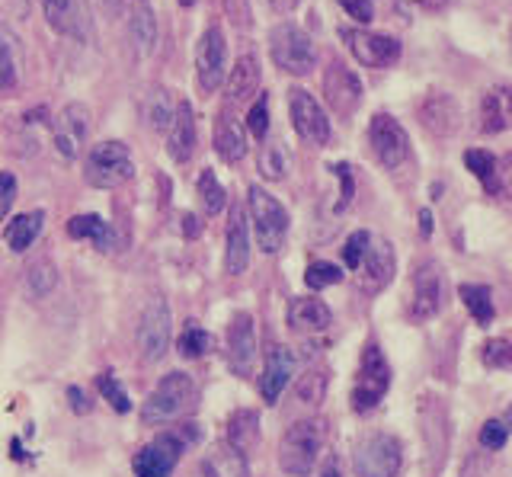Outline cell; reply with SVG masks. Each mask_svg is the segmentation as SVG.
<instances>
[{
    "label": "cell",
    "instance_id": "6da1fadb",
    "mask_svg": "<svg viewBox=\"0 0 512 477\" xmlns=\"http://www.w3.org/2000/svg\"><path fill=\"white\" fill-rule=\"evenodd\" d=\"M327 439V423L320 417L298 420L285 429V436L279 442V465L285 474L292 477H308L317 465L320 452H324Z\"/></svg>",
    "mask_w": 512,
    "mask_h": 477
},
{
    "label": "cell",
    "instance_id": "7a4b0ae2",
    "mask_svg": "<svg viewBox=\"0 0 512 477\" xmlns=\"http://www.w3.org/2000/svg\"><path fill=\"white\" fill-rule=\"evenodd\" d=\"M196 439H199L196 423H180V426H173L170 433H160L151 445H144V449L132 458L135 474L138 477H170L176 461L183 458V452Z\"/></svg>",
    "mask_w": 512,
    "mask_h": 477
},
{
    "label": "cell",
    "instance_id": "3957f363",
    "mask_svg": "<svg viewBox=\"0 0 512 477\" xmlns=\"http://www.w3.org/2000/svg\"><path fill=\"white\" fill-rule=\"evenodd\" d=\"M196 401V381H192L186 372H170L157 381V388L151 391V397L144 401L141 407V420L148 426H160V423H170L176 417L192 407Z\"/></svg>",
    "mask_w": 512,
    "mask_h": 477
},
{
    "label": "cell",
    "instance_id": "277c9868",
    "mask_svg": "<svg viewBox=\"0 0 512 477\" xmlns=\"http://www.w3.org/2000/svg\"><path fill=\"white\" fill-rule=\"evenodd\" d=\"M247 209H250V221H253V234L256 244H260L263 253H279L285 237H288V212L285 205L269 196L263 186H250L247 189Z\"/></svg>",
    "mask_w": 512,
    "mask_h": 477
},
{
    "label": "cell",
    "instance_id": "5b68a950",
    "mask_svg": "<svg viewBox=\"0 0 512 477\" xmlns=\"http://www.w3.org/2000/svg\"><path fill=\"white\" fill-rule=\"evenodd\" d=\"M269 55H272V61H276V65L285 74H295V77L311 74L314 65H317V49H314L311 36L304 33L301 26H295V23L272 26V33H269Z\"/></svg>",
    "mask_w": 512,
    "mask_h": 477
},
{
    "label": "cell",
    "instance_id": "8992f818",
    "mask_svg": "<svg viewBox=\"0 0 512 477\" xmlns=\"http://www.w3.org/2000/svg\"><path fill=\"white\" fill-rule=\"evenodd\" d=\"M135 177L132 151L122 141H100L84 161V180L96 189H116Z\"/></svg>",
    "mask_w": 512,
    "mask_h": 477
},
{
    "label": "cell",
    "instance_id": "52a82bcc",
    "mask_svg": "<svg viewBox=\"0 0 512 477\" xmlns=\"http://www.w3.org/2000/svg\"><path fill=\"white\" fill-rule=\"evenodd\" d=\"M391 388V365L378 349V343H368L362 362H359V375H356V388H352V410L368 413L381 404V397Z\"/></svg>",
    "mask_w": 512,
    "mask_h": 477
},
{
    "label": "cell",
    "instance_id": "ba28073f",
    "mask_svg": "<svg viewBox=\"0 0 512 477\" xmlns=\"http://www.w3.org/2000/svg\"><path fill=\"white\" fill-rule=\"evenodd\" d=\"M352 468L356 477H397L404 468V449L391 433H372L356 445Z\"/></svg>",
    "mask_w": 512,
    "mask_h": 477
},
{
    "label": "cell",
    "instance_id": "9c48e42d",
    "mask_svg": "<svg viewBox=\"0 0 512 477\" xmlns=\"http://www.w3.org/2000/svg\"><path fill=\"white\" fill-rule=\"evenodd\" d=\"M368 145H372V154L378 157V164L384 170H404L410 164V135L394 116L378 113L372 122H368Z\"/></svg>",
    "mask_w": 512,
    "mask_h": 477
},
{
    "label": "cell",
    "instance_id": "30bf717a",
    "mask_svg": "<svg viewBox=\"0 0 512 477\" xmlns=\"http://www.w3.org/2000/svg\"><path fill=\"white\" fill-rule=\"evenodd\" d=\"M288 116H292L295 132L308 141V145H317V148L330 145V135H333L330 119L324 113V106H320L308 90H301V87L288 90Z\"/></svg>",
    "mask_w": 512,
    "mask_h": 477
},
{
    "label": "cell",
    "instance_id": "8fae6325",
    "mask_svg": "<svg viewBox=\"0 0 512 477\" xmlns=\"http://www.w3.org/2000/svg\"><path fill=\"white\" fill-rule=\"evenodd\" d=\"M170 305L164 298H151L138 324V353L144 362H157L170 349Z\"/></svg>",
    "mask_w": 512,
    "mask_h": 477
},
{
    "label": "cell",
    "instance_id": "7c38bea8",
    "mask_svg": "<svg viewBox=\"0 0 512 477\" xmlns=\"http://www.w3.org/2000/svg\"><path fill=\"white\" fill-rule=\"evenodd\" d=\"M343 42L349 45L352 58L359 61L362 68H391L400 61V42L394 36L384 33H368V29H343Z\"/></svg>",
    "mask_w": 512,
    "mask_h": 477
},
{
    "label": "cell",
    "instance_id": "4fadbf2b",
    "mask_svg": "<svg viewBox=\"0 0 512 477\" xmlns=\"http://www.w3.org/2000/svg\"><path fill=\"white\" fill-rule=\"evenodd\" d=\"M196 77L205 93H215L228 77V42L221 26H208L196 45Z\"/></svg>",
    "mask_w": 512,
    "mask_h": 477
},
{
    "label": "cell",
    "instance_id": "5bb4252c",
    "mask_svg": "<svg viewBox=\"0 0 512 477\" xmlns=\"http://www.w3.org/2000/svg\"><path fill=\"white\" fill-rule=\"evenodd\" d=\"M324 97L330 103V109L340 119H349L362 103V81L356 77V71L346 68V61L333 58L327 71H324Z\"/></svg>",
    "mask_w": 512,
    "mask_h": 477
},
{
    "label": "cell",
    "instance_id": "9a60e30c",
    "mask_svg": "<svg viewBox=\"0 0 512 477\" xmlns=\"http://www.w3.org/2000/svg\"><path fill=\"white\" fill-rule=\"evenodd\" d=\"M445 298V279L439 263H423L413 273V298H410V321L423 324L429 317H436Z\"/></svg>",
    "mask_w": 512,
    "mask_h": 477
},
{
    "label": "cell",
    "instance_id": "2e32d148",
    "mask_svg": "<svg viewBox=\"0 0 512 477\" xmlns=\"http://www.w3.org/2000/svg\"><path fill=\"white\" fill-rule=\"evenodd\" d=\"M52 135H55V148L61 157H80L87 138H90V109L84 103H68L52 122Z\"/></svg>",
    "mask_w": 512,
    "mask_h": 477
},
{
    "label": "cell",
    "instance_id": "e0dca14e",
    "mask_svg": "<svg viewBox=\"0 0 512 477\" xmlns=\"http://www.w3.org/2000/svg\"><path fill=\"white\" fill-rule=\"evenodd\" d=\"M416 116H420V125L436 138H448L458 132L461 125V106L452 93L445 90H429L426 97L416 106Z\"/></svg>",
    "mask_w": 512,
    "mask_h": 477
},
{
    "label": "cell",
    "instance_id": "ac0fdd59",
    "mask_svg": "<svg viewBox=\"0 0 512 477\" xmlns=\"http://www.w3.org/2000/svg\"><path fill=\"white\" fill-rule=\"evenodd\" d=\"M356 273H359L362 292L378 295V292L388 289L394 273H397V257H394L391 241H372V244H368V253H365V260H362V266L356 269Z\"/></svg>",
    "mask_w": 512,
    "mask_h": 477
},
{
    "label": "cell",
    "instance_id": "d6986e66",
    "mask_svg": "<svg viewBox=\"0 0 512 477\" xmlns=\"http://www.w3.org/2000/svg\"><path fill=\"white\" fill-rule=\"evenodd\" d=\"M253 359H256V324L247 311H240L228 324V365L234 375L247 378L253 369Z\"/></svg>",
    "mask_w": 512,
    "mask_h": 477
},
{
    "label": "cell",
    "instance_id": "ffe728a7",
    "mask_svg": "<svg viewBox=\"0 0 512 477\" xmlns=\"http://www.w3.org/2000/svg\"><path fill=\"white\" fill-rule=\"evenodd\" d=\"M477 119H480L477 129L484 135H500V132L512 129V87L496 84V87L484 90Z\"/></svg>",
    "mask_w": 512,
    "mask_h": 477
},
{
    "label": "cell",
    "instance_id": "44dd1931",
    "mask_svg": "<svg viewBox=\"0 0 512 477\" xmlns=\"http://www.w3.org/2000/svg\"><path fill=\"white\" fill-rule=\"evenodd\" d=\"M295 375V353L288 346H269L266 353V365H263V375H260V394L266 404H276L285 385L292 381Z\"/></svg>",
    "mask_w": 512,
    "mask_h": 477
},
{
    "label": "cell",
    "instance_id": "7402d4cb",
    "mask_svg": "<svg viewBox=\"0 0 512 477\" xmlns=\"http://www.w3.org/2000/svg\"><path fill=\"white\" fill-rule=\"evenodd\" d=\"M196 477H250L247 455L237 452L228 439H221L202 455Z\"/></svg>",
    "mask_w": 512,
    "mask_h": 477
},
{
    "label": "cell",
    "instance_id": "603a6c76",
    "mask_svg": "<svg viewBox=\"0 0 512 477\" xmlns=\"http://www.w3.org/2000/svg\"><path fill=\"white\" fill-rule=\"evenodd\" d=\"M260 77L263 74L256 55H240L228 77H224V84H228V106H244L247 100L260 97Z\"/></svg>",
    "mask_w": 512,
    "mask_h": 477
},
{
    "label": "cell",
    "instance_id": "cb8c5ba5",
    "mask_svg": "<svg viewBox=\"0 0 512 477\" xmlns=\"http://www.w3.org/2000/svg\"><path fill=\"white\" fill-rule=\"evenodd\" d=\"M212 141H215L218 157H221V161H228V164H237L240 157L247 154V132H244V125H240V119L231 113V109H221V113L215 116Z\"/></svg>",
    "mask_w": 512,
    "mask_h": 477
},
{
    "label": "cell",
    "instance_id": "d4e9b609",
    "mask_svg": "<svg viewBox=\"0 0 512 477\" xmlns=\"http://www.w3.org/2000/svg\"><path fill=\"white\" fill-rule=\"evenodd\" d=\"M192 151H196V119H192V106L186 100L176 103V116L167 132V154L176 164H186Z\"/></svg>",
    "mask_w": 512,
    "mask_h": 477
},
{
    "label": "cell",
    "instance_id": "484cf974",
    "mask_svg": "<svg viewBox=\"0 0 512 477\" xmlns=\"http://www.w3.org/2000/svg\"><path fill=\"white\" fill-rule=\"evenodd\" d=\"M333 324V311L320 298H295L288 305V327L295 333H324Z\"/></svg>",
    "mask_w": 512,
    "mask_h": 477
},
{
    "label": "cell",
    "instance_id": "4316f807",
    "mask_svg": "<svg viewBox=\"0 0 512 477\" xmlns=\"http://www.w3.org/2000/svg\"><path fill=\"white\" fill-rule=\"evenodd\" d=\"M224 266H228V273H231V276L247 273V266H250V234H247L244 209H231V221H228V247H224Z\"/></svg>",
    "mask_w": 512,
    "mask_h": 477
},
{
    "label": "cell",
    "instance_id": "83f0119b",
    "mask_svg": "<svg viewBox=\"0 0 512 477\" xmlns=\"http://www.w3.org/2000/svg\"><path fill=\"white\" fill-rule=\"evenodd\" d=\"M128 36H132L138 55L154 52L157 20H154V7L148 4V0H132V10H128Z\"/></svg>",
    "mask_w": 512,
    "mask_h": 477
},
{
    "label": "cell",
    "instance_id": "f1b7e54d",
    "mask_svg": "<svg viewBox=\"0 0 512 477\" xmlns=\"http://www.w3.org/2000/svg\"><path fill=\"white\" fill-rule=\"evenodd\" d=\"M173 116H176V106H173V97L170 90L164 87H151L144 93L141 100V119L148 122V129L157 132V135H167L170 125H173Z\"/></svg>",
    "mask_w": 512,
    "mask_h": 477
},
{
    "label": "cell",
    "instance_id": "f546056e",
    "mask_svg": "<svg viewBox=\"0 0 512 477\" xmlns=\"http://www.w3.org/2000/svg\"><path fill=\"white\" fill-rule=\"evenodd\" d=\"M228 439L237 452H250L256 442H260V413L250 410V407H240L231 413L228 420Z\"/></svg>",
    "mask_w": 512,
    "mask_h": 477
},
{
    "label": "cell",
    "instance_id": "4dcf8cb0",
    "mask_svg": "<svg viewBox=\"0 0 512 477\" xmlns=\"http://www.w3.org/2000/svg\"><path fill=\"white\" fill-rule=\"evenodd\" d=\"M68 237H74V241H90L100 250H112V228L100 215H74L68 221Z\"/></svg>",
    "mask_w": 512,
    "mask_h": 477
},
{
    "label": "cell",
    "instance_id": "1f68e13d",
    "mask_svg": "<svg viewBox=\"0 0 512 477\" xmlns=\"http://www.w3.org/2000/svg\"><path fill=\"white\" fill-rule=\"evenodd\" d=\"M42 225H45V215H42V212L16 215V218L10 221V225H7V231H4L10 250H13V253L29 250V247H32V241H36V237L42 234Z\"/></svg>",
    "mask_w": 512,
    "mask_h": 477
},
{
    "label": "cell",
    "instance_id": "d6a6232c",
    "mask_svg": "<svg viewBox=\"0 0 512 477\" xmlns=\"http://www.w3.org/2000/svg\"><path fill=\"white\" fill-rule=\"evenodd\" d=\"M464 164L480 180V186L487 189L490 196H500V180H496V157L487 148H471L464 154Z\"/></svg>",
    "mask_w": 512,
    "mask_h": 477
},
{
    "label": "cell",
    "instance_id": "836d02e7",
    "mask_svg": "<svg viewBox=\"0 0 512 477\" xmlns=\"http://www.w3.org/2000/svg\"><path fill=\"white\" fill-rule=\"evenodd\" d=\"M55 285H58V269H55L52 260L42 257V260H32L26 266V292L32 298H48Z\"/></svg>",
    "mask_w": 512,
    "mask_h": 477
},
{
    "label": "cell",
    "instance_id": "e575fe53",
    "mask_svg": "<svg viewBox=\"0 0 512 477\" xmlns=\"http://www.w3.org/2000/svg\"><path fill=\"white\" fill-rule=\"evenodd\" d=\"M42 7H45L48 23H52V26L58 29V33H64V36H80V33H77L80 13H77V4H74V0H42Z\"/></svg>",
    "mask_w": 512,
    "mask_h": 477
},
{
    "label": "cell",
    "instance_id": "d590c367",
    "mask_svg": "<svg viewBox=\"0 0 512 477\" xmlns=\"http://www.w3.org/2000/svg\"><path fill=\"white\" fill-rule=\"evenodd\" d=\"M461 301H464V308L471 311V317L477 324H490L493 321V298H490V289L487 285H461Z\"/></svg>",
    "mask_w": 512,
    "mask_h": 477
},
{
    "label": "cell",
    "instance_id": "8d00e7d4",
    "mask_svg": "<svg viewBox=\"0 0 512 477\" xmlns=\"http://www.w3.org/2000/svg\"><path fill=\"white\" fill-rule=\"evenodd\" d=\"M327 385H330V375H327V369H311V372H304V375L298 378V385H295V397H298L301 404L314 407V404L324 401Z\"/></svg>",
    "mask_w": 512,
    "mask_h": 477
},
{
    "label": "cell",
    "instance_id": "74e56055",
    "mask_svg": "<svg viewBox=\"0 0 512 477\" xmlns=\"http://www.w3.org/2000/svg\"><path fill=\"white\" fill-rule=\"evenodd\" d=\"M199 199H202L208 215H218L224 205H228V193H224V186L215 177V170H202L199 173Z\"/></svg>",
    "mask_w": 512,
    "mask_h": 477
},
{
    "label": "cell",
    "instance_id": "f35d334b",
    "mask_svg": "<svg viewBox=\"0 0 512 477\" xmlns=\"http://www.w3.org/2000/svg\"><path fill=\"white\" fill-rule=\"evenodd\" d=\"M176 346H180V353H183L186 359H202V356H208V353L215 349V337H212L208 330H202V327H196V324H189Z\"/></svg>",
    "mask_w": 512,
    "mask_h": 477
},
{
    "label": "cell",
    "instance_id": "ab89813d",
    "mask_svg": "<svg viewBox=\"0 0 512 477\" xmlns=\"http://www.w3.org/2000/svg\"><path fill=\"white\" fill-rule=\"evenodd\" d=\"M260 173L266 180H282L285 170H288V157H285V148L276 145V141H266V145L260 148Z\"/></svg>",
    "mask_w": 512,
    "mask_h": 477
},
{
    "label": "cell",
    "instance_id": "60d3db41",
    "mask_svg": "<svg viewBox=\"0 0 512 477\" xmlns=\"http://www.w3.org/2000/svg\"><path fill=\"white\" fill-rule=\"evenodd\" d=\"M304 282H308V289L320 292V289H330V285L343 282V269L336 263H327V260H317L308 266V273H304Z\"/></svg>",
    "mask_w": 512,
    "mask_h": 477
},
{
    "label": "cell",
    "instance_id": "b9f144b4",
    "mask_svg": "<svg viewBox=\"0 0 512 477\" xmlns=\"http://www.w3.org/2000/svg\"><path fill=\"white\" fill-rule=\"evenodd\" d=\"M96 391H100V394L106 397L112 410H119V413H128V410H132V401H128V391H125L109 372L96 378Z\"/></svg>",
    "mask_w": 512,
    "mask_h": 477
},
{
    "label": "cell",
    "instance_id": "7bdbcfd3",
    "mask_svg": "<svg viewBox=\"0 0 512 477\" xmlns=\"http://www.w3.org/2000/svg\"><path fill=\"white\" fill-rule=\"evenodd\" d=\"M368 244H372V234L368 231H352L346 237V244H343V260L349 269H359L362 260H365V253H368Z\"/></svg>",
    "mask_w": 512,
    "mask_h": 477
},
{
    "label": "cell",
    "instance_id": "ee69618b",
    "mask_svg": "<svg viewBox=\"0 0 512 477\" xmlns=\"http://www.w3.org/2000/svg\"><path fill=\"white\" fill-rule=\"evenodd\" d=\"M247 132L253 138H266V132H269V103H266L263 93L256 97V103L250 106V113H247Z\"/></svg>",
    "mask_w": 512,
    "mask_h": 477
},
{
    "label": "cell",
    "instance_id": "f6af8a7d",
    "mask_svg": "<svg viewBox=\"0 0 512 477\" xmlns=\"http://www.w3.org/2000/svg\"><path fill=\"white\" fill-rule=\"evenodd\" d=\"M480 445H484L487 452H500L506 439H509V429L503 426V420H487L484 426H480Z\"/></svg>",
    "mask_w": 512,
    "mask_h": 477
},
{
    "label": "cell",
    "instance_id": "bcb514c9",
    "mask_svg": "<svg viewBox=\"0 0 512 477\" xmlns=\"http://www.w3.org/2000/svg\"><path fill=\"white\" fill-rule=\"evenodd\" d=\"M480 359H484V365H490V369H503V365L512 362V346L506 340H487Z\"/></svg>",
    "mask_w": 512,
    "mask_h": 477
},
{
    "label": "cell",
    "instance_id": "7dc6e473",
    "mask_svg": "<svg viewBox=\"0 0 512 477\" xmlns=\"http://www.w3.org/2000/svg\"><path fill=\"white\" fill-rule=\"evenodd\" d=\"M224 17H228L237 29H250L253 26V13H250V0H221Z\"/></svg>",
    "mask_w": 512,
    "mask_h": 477
},
{
    "label": "cell",
    "instance_id": "c3c4849f",
    "mask_svg": "<svg viewBox=\"0 0 512 477\" xmlns=\"http://www.w3.org/2000/svg\"><path fill=\"white\" fill-rule=\"evenodd\" d=\"M13 199H16V177L4 170V173H0V218L10 215Z\"/></svg>",
    "mask_w": 512,
    "mask_h": 477
},
{
    "label": "cell",
    "instance_id": "681fc988",
    "mask_svg": "<svg viewBox=\"0 0 512 477\" xmlns=\"http://www.w3.org/2000/svg\"><path fill=\"white\" fill-rule=\"evenodd\" d=\"M340 7L349 13L352 20H359V23H372V20H375L372 0H340Z\"/></svg>",
    "mask_w": 512,
    "mask_h": 477
},
{
    "label": "cell",
    "instance_id": "f907efd6",
    "mask_svg": "<svg viewBox=\"0 0 512 477\" xmlns=\"http://www.w3.org/2000/svg\"><path fill=\"white\" fill-rule=\"evenodd\" d=\"M16 81V65H13V55H10V45L0 39V90L13 87Z\"/></svg>",
    "mask_w": 512,
    "mask_h": 477
},
{
    "label": "cell",
    "instance_id": "816d5d0a",
    "mask_svg": "<svg viewBox=\"0 0 512 477\" xmlns=\"http://www.w3.org/2000/svg\"><path fill=\"white\" fill-rule=\"evenodd\" d=\"M333 173H336V177H340V183H343V189H340V205H336V212H343L346 205L352 202V189H356V183H352L349 164H336V167H333Z\"/></svg>",
    "mask_w": 512,
    "mask_h": 477
},
{
    "label": "cell",
    "instance_id": "f5cc1de1",
    "mask_svg": "<svg viewBox=\"0 0 512 477\" xmlns=\"http://www.w3.org/2000/svg\"><path fill=\"white\" fill-rule=\"evenodd\" d=\"M496 180H500V193L512 199V151L496 161Z\"/></svg>",
    "mask_w": 512,
    "mask_h": 477
},
{
    "label": "cell",
    "instance_id": "db71d44e",
    "mask_svg": "<svg viewBox=\"0 0 512 477\" xmlns=\"http://www.w3.org/2000/svg\"><path fill=\"white\" fill-rule=\"evenodd\" d=\"M68 401H71V410H74V413H80V417H84V413H90V401H87V394L80 391L77 385H71V388H68Z\"/></svg>",
    "mask_w": 512,
    "mask_h": 477
},
{
    "label": "cell",
    "instance_id": "11a10c76",
    "mask_svg": "<svg viewBox=\"0 0 512 477\" xmlns=\"http://www.w3.org/2000/svg\"><path fill=\"white\" fill-rule=\"evenodd\" d=\"M320 477H343V471H340V461H336L333 455L324 461V471H320Z\"/></svg>",
    "mask_w": 512,
    "mask_h": 477
},
{
    "label": "cell",
    "instance_id": "9f6ffc18",
    "mask_svg": "<svg viewBox=\"0 0 512 477\" xmlns=\"http://www.w3.org/2000/svg\"><path fill=\"white\" fill-rule=\"evenodd\" d=\"M298 4H301V0H269V7L276 13H292Z\"/></svg>",
    "mask_w": 512,
    "mask_h": 477
},
{
    "label": "cell",
    "instance_id": "6f0895ef",
    "mask_svg": "<svg viewBox=\"0 0 512 477\" xmlns=\"http://www.w3.org/2000/svg\"><path fill=\"white\" fill-rule=\"evenodd\" d=\"M416 4H420L423 10H432V13H436V10H445L448 4H452V0H416Z\"/></svg>",
    "mask_w": 512,
    "mask_h": 477
},
{
    "label": "cell",
    "instance_id": "680465c9",
    "mask_svg": "<svg viewBox=\"0 0 512 477\" xmlns=\"http://www.w3.org/2000/svg\"><path fill=\"white\" fill-rule=\"evenodd\" d=\"M183 221H186V237H199V234H202V225H199V218L186 215Z\"/></svg>",
    "mask_w": 512,
    "mask_h": 477
},
{
    "label": "cell",
    "instance_id": "91938a15",
    "mask_svg": "<svg viewBox=\"0 0 512 477\" xmlns=\"http://www.w3.org/2000/svg\"><path fill=\"white\" fill-rule=\"evenodd\" d=\"M420 234H423V237H429V234H432V215H429V209H423V212H420Z\"/></svg>",
    "mask_w": 512,
    "mask_h": 477
},
{
    "label": "cell",
    "instance_id": "94428289",
    "mask_svg": "<svg viewBox=\"0 0 512 477\" xmlns=\"http://www.w3.org/2000/svg\"><path fill=\"white\" fill-rule=\"evenodd\" d=\"M503 426H506V429H512V407L506 410V420H503Z\"/></svg>",
    "mask_w": 512,
    "mask_h": 477
},
{
    "label": "cell",
    "instance_id": "6125c7cd",
    "mask_svg": "<svg viewBox=\"0 0 512 477\" xmlns=\"http://www.w3.org/2000/svg\"><path fill=\"white\" fill-rule=\"evenodd\" d=\"M180 4H183V7H192V4H196V0H180Z\"/></svg>",
    "mask_w": 512,
    "mask_h": 477
},
{
    "label": "cell",
    "instance_id": "be15d7a7",
    "mask_svg": "<svg viewBox=\"0 0 512 477\" xmlns=\"http://www.w3.org/2000/svg\"><path fill=\"white\" fill-rule=\"evenodd\" d=\"M509 42H512V29H509Z\"/></svg>",
    "mask_w": 512,
    "mask_h": 477
}]
</instances>
